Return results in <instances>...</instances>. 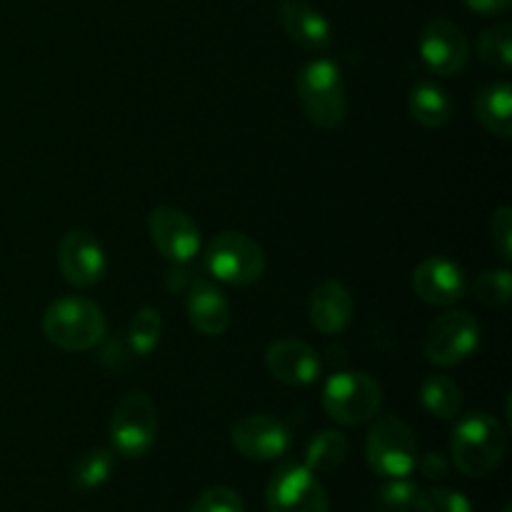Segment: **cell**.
<instances>
[{"label": "cell", "mask_w": 512, "mask_h": 512, "mask_svg": "<svg viewBox=\"0 0 512 512\" xmlns=\"http://www.w3.org/2000/svg\"><path fill=\"white\" fill-rule=\"evenodd\" d=\"M188 320L200 335H223L230 328V303L210 280L195 278L185 300Z\"/></svg>", "instance_id": "cell-18"}, {"label": "cell", "mask_w": 512, "mask_h": 512, "mask_svg": "<svg viewBox=\"0 0 512 512\" xmlns=\"http://www.w3.org/2000/svg\"><path fill=\"white\" fill-rule=\"evenodd\" d=\"M113 470H115L113 450L93 448L75 460L73 470H70V485H73L78 493H90V490L100 488V485L113 475Z\"/></svg>", "instance_id": "cell-22"}, {"label": "cell", "mask_w": 512, "mask_h": 512, "mask_svg": "<svg viewBox=\"0 0 512 512\" xmlns=\"http://www.w3.org/2000/svg\"><path fill=\"white\" fill-rule=\"evenodd\" d=\"M383 405V390L375 378L363 370H343L330 375L323 390V408L330 418L345 428L370 423Z\"/></svg>", "instance_id": "cell-4"}, {"label": "cell", "mask_w": 512, "mask_h": 512, "mask_svg": "<svg viewBox=\"0 0 512 512\" xmlns=\"http://www.w3.org/2000/svg\"><path fill=\"white\" fill-rule=\"evenodd\" d=\"M490 240H493V248L500 258L508 263L512 260V210L508 205L498 208L490 220Z\"/></svg>", "instance_id": "cell-30"}, {"label": "cell", "mask_w": 512, "mask_h": 512, "mask_svg": "<svg viewBox=\"0 0 512 512\" xmlns=\"http://www.w3.org/2000/svg\"><path fill=\"white\" fill-rule=\"evenodd\" d=\"M418 498V485L405 478H388L378 495V505L383 512H408L413 510Z\"/></svg>", "instance_id": "cell-29"}, {"label": "cell", "mask_w": 512, "mask_h": 512, "mask_svg": "<svg viewBox=\"0 0 512 512\" xmlns=\"http://www.w3.org/2000/svg\"><path fill=\"white\" fill-rule=\"evenodd\" d=\"M348 450V438L343 433H338V430H320L308 443L303 465L313 470V473H330V470H338L345 463Z\"/></svg>", "instance_id": "cell-21"}, {"label": "cell", "mask_w": 512, "mask_h": 512, "mask_svg": "<svg viewBox=\"0 0 512 512\" xmlns=\"http://www.w3.org/2000/svg\"><path fill=\"white\" fill-rule=\"evenodd\" d=\"M150 240L165 260L185 265L198 255L200 230L188 213L173 205H158L148 215Z\"/></svg>", "instance_id": "cell-10"}, {"label": "cell", "mask_w": 512, "mask_h": 512, "mask_svg": "<svg viewBox=\"0 0 512 512\" xmlns=\"http://www.w3.org/2000/svg\"><path fill=\"white\" fill-rule=\"evenodd\" d=\"M468 290V278L463 268L443 255H430L415 268L413 273V293L428 305H453Z\"/></svg>", "instance_id": "cell-14"}, {"label": "cell", "mask_w": 512, "mask_h": 512, "mask_svg": "<svg viewBox=\"0 0 512 512\" xmlns=\"http://www.w3.org/2000/svg\"><path fill=\"white\" fill-rule=\"evenodd\" d=\"M510 288H512V275L505 268L483 270L475 278L473 293L475 300H480L488 308H503L510 303Z\"/></svg>", "instance_id": "cell-26"}, {"label": "cell", "mask_w": 512, "mask_h": 512, "mask_svg": "<svg viewBox=\"0 0 512 512\" xmlns=\"http://www.w3.org/2000/svg\"><path fill=\"white\" fill-rule=\"evenodd\" d=\"M158 438V410L143 390H130L110 418V443L123 458H143Z\"/></svg>", "instance_id": "cell-6"}, {"label": "cell", "mask_w": 512, "mask_h": 512, "mask_svg": "<svg viewBox=\"0 0 512 512\" xmlns=\"http://www.w3.org/2000/svg\"><path fill=\"white\" fill-rule=\"evenodd\" d=\"M478 55L488 68L510 70L512 68V25L495 23L483 30L478 38Z\"/></svg>", "instance_id": "cell-24"}, {"label": "cell", "mask_w": 512, "mask_h": 512, "mask_svg": "<svg viewBox=\"0 0 512 512\" xmlns=\"http://www.w3.org/2000/svg\"><path fill=\"white\" fill-rule=\"evenodd\" d=\"M420 400H423V408L440 420L458 418L460 408H463V393H460L458 383L445 375H433L425 380Z\"/></svg>", "instance_id": "cell-23"}, {"label": "cell", "mask_w": 512, "mask_h": 512, "mask_svg": "<svg viewBox=\"0 0 512 512\" xmlns=\"http://www.w3.org/2000/svg\"><path fill=\"white\" fill-rule=\"evenodd\" d=\"M43 333L55 348L68 353H85L103 343L108 320L98 303L88 298H60L48 305L43 315Z\"/></svg>", "instance_id": "cell-2"}, {"label": "cell", "mask_w": 512, "mask_h": 512, "mask_svg": "<svg viewBox=\"0 0 512 512\" xmlns=\"http://www.w3.org/2000/svg\"><path fill=\"white\" fill-rule=\"evenodd\" d=\"M265 365H268L270 375L285 385H310L318 380L320 375V358L308 343L303 340H275L268 350H265Z\"/></svg>", "instance_id": "cell-15"}, {"label": "cell", "mask_w": 512, "mask_h": 512, "mask_svg": "<svg viewBox=\"0 0 512 512\" xmlns=\"http://www.w3.org/2000/svg\"><path fill=\"white\" fill-rule=\"evenodd\" d=\"M308 318L323 335H340L353 320V295L340 280H323L308 298Z\"/></svg>", "instance_id": "cell-16"}, {"label": "cell", "mask_w": 512, "mask_h": 512, "mask_svg": "<svg viewBox=\"0 0 512 512\" xmlns=\"http://www.w3.org/2000/svg\"><path fill=\"white\" fill-rule=\"evenodd\" d=\"M415 468H418L425 478L433 480V483L448 478V473H450V463L443 453H425L423 458L415 463Z\"/></svg>", "instance_id": "cell-32"}, {"label": "cell", "mask_w": 512, "mask_h": 512, "mask_svg": "<svg viewBox=\"0 0 512 512\" xmlns=\"http://www.w3.org/2000/svg\"><path fill=\"white\" fill-rule=\"evenodd\" d=\"M465 5H468L473 13H480V15H498V13H505V10L510 8L512 0H463Z\"/></svg>", "instance_id": "cell-33"}, {"label": "cell", "mask_w": 512, "mask_h": 512, "mask_svg": "<svg viewBox=\"0 0 512 512\" xmlns=\"http://www.w3.org/2000/svg\"><path fill=\"white\" fill-rule=\"evenodd\" d=\"M408 108L410 115L423 128H443L453 118V103H450L448 93L440 85L428 83V80H423V83H418L410 90Z\"/></svg>", "instance_id": "cell-20"}, {"label": "cell", "mask_w": 512, "mask_h": 512, "mask_svg": "<svg viewBox=\"0 0 512 512\" xmlns=\"http://www.w3.org/2000/svg\"><path fill=\"white\" fill-rule=\"evenodd\" d=\"M298 95L310 123L323 130L343 125L345 113H348V98H345L338 63L328 58L310 60L298 75Z\"/></svg>", "instance_id": "cell-3"}, {"label": "cell", "mask_w": 512, "mask_h": 512, "mask_svg": "<svg viewBox=\"0 0 512 512\" xmlns=\"http://www.w3.org/2000/svg\"><path fill=\"white\" fill-rule=\"evenodd\" d=\"M480 345V323L465 310H445L430 323L423 353L438 368H450L468 360Z\"/></svg>", "instance_id": "cell-8"}, {"label": "cell", "mask_w": 512, "mask_h": 512, "mask_svg": "<svg viewBox=\"0 0 512 512\" xmlns=\"http://www.w3.org/2000/svg\"><path fill=\"white\" fill-rule=\"evenodd\" d=\"M130 355H133V350H130L128 343L113 340V343L105 345L103 353H100V363H103V368L108 370V373H120V370L128 368Z\"/></svg>", "instance_id": "cell-31"}, {"label": "cell", "mask_w": 512, "mask_h": 512, "mask_svg": "<svg viewBox=\"0 0 512 512\" xmlns=\"http://www.w3.org/2000/svg\"><path fill=\"white\" fill-rule=\"evenodd\" d=\"M420 58L435 75H458L468 65L470 43L458 23L448 18H433L420 33Z\"/></svg>", "instance_id": "cell-11"}, {"label": "cell", "mask_w": 512, "mask_h": 512, "mask_svg": "<svg viewBox=\"0 0 512 512\" xmlns=\"http://www.w3.org/2000/svg\"><path fill=\"white\" fill-rule=\"evenodd\" d=\"M205 265L215 280L228 285H253L265 273V253L250 235L225 230L205 250Z\"/></svg>", "instance_id": "cell-7"}, {"label": "cell", "mask_w": 512, "mask_h": 512, "mask_svg": "<svg viewBox=\"0 0 512 512\" xmlns=\"http://www.w3.org/2000/svg\"><path fill=\"white\" fill-rule=\"evenodd\" d=\"M160 335H163V318L155 308L145 305L130 320L128 330V345L138 358H145V355L153 353L160 343Z\"/></svg>", "instance_id": "cell-25"}, {"label": "cell", "mask_w": 512, "mask_h": 512, "mask_svg": "<svg viewBox=\"0 0 512 512\" xmlns=\"http://www.w3.org/2000/svg\"><path fill=\"white\" fill-rule=\"evenodd\" d=\"M475 115L498 138L512 135V88L510 83H488L475 93Z\"/></svg>", "instance_id": "cell-19"}, {"label": "cell", "mask_w": 512, "mask_h": 512, "mask_svg": "<svg viewBox=\"0 0 512 512\" xmlns=\"http://www.w3.org/2000/svg\"><path fill=\"white\" fill-rule=\"evenodd\" d=\"M230 440L243 458L268 463V460H278L290 448V430L283 420L273 415L253 413L233 425Z\"/></svg>", "instance_id": "cell-12"}, {"label": "cell", "mask_w": 512, "mask_h": 512, "mask_svg": "<svg viewBox=\"0 0 512 512\" xmlns=\"http://www.w3.org/2000/svg\"><path fill=\"white\" fill-rule=\"evenodd\" d=\"M365 460L383 478H408L418 463V440L395 415L375 418L365 438Z\"/></svg>", "instance_id": "cell-5"}, {"label": "cell", "mask_w": 512, "mask_h": 512, "mask_svg": "<svg viewBox=\"0 0 512 512\" xmlns=\"http://www.w3.org/2000/svg\"><path fill=\"white\" fill-rule=\"evenodd\" d=\"M58 265L63 278L75 288H90L100 283L108 260L100 240L88 230H70L58 245Z\"/></svg>", "instance_id": "cell-13"}, {"label": "cell", "mask_w": 512, "mask_h": 512, "mask_svg": "<svg viewBox=\"0 0 512 512\" xmlns=\"http://www.w3.org/2000/svg\"><path fill=\"white\" fill-rule=\"evenodd\" d=\"M413 508L415 512H473V505L463 493L448 488L418 490Z\"/></svg>", "instance_id": "cell-27"}, {"label": "cell", "mask_w": 512, "mask_h": 512, "mask_svg": "<svg viewBox=\"0 0 512 512\" xmlns=\"http://www.w3.org/2000/svg\"><path fill=\"white\" fill-rule=\"evenodd\" d=\"M188 283V273L183 270V265H175L165 273V288L168 290H183V285Z\"/></svg>", "instance_id": "cell-34"}, {"label": "cell", "mask_w": 512, "mask_h": 512, "mask_svg": "<svg viewBox=\"0 0 512 512\" xmlns=\"http://www.w3.org/2000/svg\"><path fill=\"white\" fill-rule=\"evenodd\" d=\"M268 512H328V493L313 470L300 463H285L275 470L265 490Z\"/></svg>", "instance_id": "cell-9"}, {"label": "cell", "mask_w": 512, "mask_h": 512, "mask_svg": "<svg viewBox=\"0 0 512 512\" xmlns=\"http://www.w3.org/2000/svg\"><path fill=\"white\" fill-rule=\"evenodd\" d=\"M280 25L285 35L305 50H325L333 43V25L308 0H283Z\"/></svg>", "instance_id": "cell-17"}, {"label": "cell", "mask_w": 512, "mask_h": 512, "mask_svg": "<svg viewBox=\"0 0 512 512\" xmlns=\"http://www.w3.org/2000/svg\"><path fill=\"white\" fill-rule=\"evenodd\" d=\"M190 512H245V503L238 490L213 485L193 500Z\"/></svg>", "instance_id": "cell-28"}, {"label": "cell", "mask_w": 512, "mask_h": 512, "mask_svg": "<svg viewBox=\"0 0 512 512\" xmlns=\"http://www.w3.org/2000/svg\"><path fill=\"white\" fill-rule=\"evenodd\" d=\"M508 453V430L495 415L475 410L458 420L450 435L455 468L468 478H485L503 463Z\"/></svg>", "instance_id": "cell-1"}]
</instances>
